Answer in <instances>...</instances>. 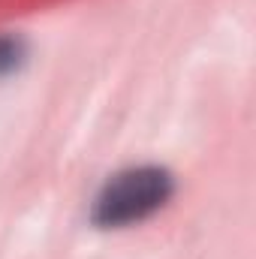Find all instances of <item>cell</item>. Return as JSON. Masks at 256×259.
Returning a JSON list of instances; mask_svg holds the SVG:
<instances>
[{
    "label": "cell",
    "instance_id": "obj_1",
    "mask_svg": "<svg viewBox=\"0 0 256 259\" xmlns=\"http://www.w3.org/2000/svg\"><path fill=\"white\" fill-rule=\"evenodd\" d=\"M175 193V178L163 166H133L112 175L94 199L91 220L100 229H124L157 214Z\"/></svg>",
    "mask_w": 256,
    "mask_h": 259
},
{
    "label": "cell",
    "instance_id": "obj_2",
    "mask_svg": "<svg viewBox=\"0 0 256 259\" xmlns=\"http://www.w3.org/2000/svg\"><path fill=\"white\" fill-rule=\"evenodd\" d=\"M21 61H24V46H21V39L0 33V75L18 69Z\"/></svg>",
    "mask_w": 256,
    "mask_h": 259
}]
</instances>
